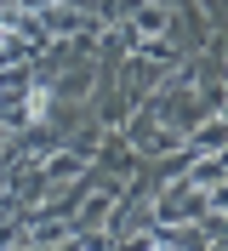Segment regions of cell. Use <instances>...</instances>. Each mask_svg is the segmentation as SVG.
<instances>
[]
</instances>
